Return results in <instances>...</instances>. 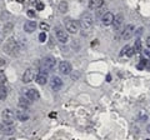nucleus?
Returning a JSON list of instances; mask_svg holds the SVG:
<instances>
[{"mask_svg":"<svg viewBox=\"0 0 150 140\" xmlns=\"http://www.w3.org/2000/svg\"><path fill=\"white\" fill-rule=\"evenodd\" d=\"M79 25H80L81 29L84 30H89L93 26V16L90 14H84L79 20Z\"/></svg>","mask_w":150,"mask_h":140,"instance_id":"nucleus-2","label":"nucleus"},{"mask_svg":"<svg viewBox=\"0 0 150 140\" xmlns=\"http://www.w3.org/2000/svg\"><path fill=\"white\" fill-rule=\"evenodd\" d=\"M55 63H56V60L53 57H46V58L43 59V62H41V64H43V69H45L46 71H49V70L54 69Z\"/></svg>","mask_w":150,"mask_h":140,"instance_id":"nucleus-5","label":"nucleus"},{"mask_svg":"<svg viewBox=\"0 0 150 140\" xmlns=\"http://www.w3.org/2000/svg\"><path fill=\"white\" fill-rule=\"evenodd\" d=\"M16 118L20 121H26V120H29V114L25 113L24 110H19L16 111Z\"/></svg>","mask_w":150,"mask_h":140,"instance_id":"nucleus-18","label":"nucleus"},{"mask_svg":"<svg viewBox=\"0 0 150 140\" xmlns=\"http://www.w3.org/2000/svg\"><path fill=\"white\" fill-rule=\"evenodd\" d=\"M39 40H40V43H45V40H46V34H45V31L40 33V35H39Z\"/></svg>","mask_w":150,"mask_h":140,"instance_id":"nucleus-27","label":"nucleus"},{"mask_svg":"<svg viewBox=\"0 0 150 140\" xmlns=\"http://www.w3.org/2000/svg\"><path fill=\"white\" fill-rule=\"evenodd\" d=\"M50 116H51V118H54V116H56V114H55V113H51Z\"/></svg>","mask_w":150,"mask_h":140,"instance_id":"nucleus-36","label":"nucleus"},{"mask_svg":"<svg viewBox=\"0 0 150 140\" xmlns=\"http://www.w3.org/2000/svg\"><path fill=\"white\" fill-rule=\"evenodd\" d=\"M34 70L33 69H26L25 70V73H24V75H23V81L24 83H30L34 80Z\"/></svg>","mask_w":150,"mask_h":140,"instance_id":"nucleus-13","label":"nucleus"},{"mask_svg":"<svg viewBox=\"0 0 150 140\" xmlns=\"http://www.w3.org/2000/svg\"><path fill=\"white\" fill-rule=\"evenodd\" d=\"M130 48L129 45H125L123 49H121V53H120V55H124V54H126V51H128V49Z\"/></svg>","mask_w":150,"mask_h":140,"instance_id":"nucleus-29","label":"nucleus"},{"mask_svg":"<svg viewBox=\"0 0 150 140\" xmlns=\"http://www.w3.org/2000/svg\"><path fill=\"white\" fill-rule=\"evenodd\" d=\"M29 105H30V99L29 98H23L21 96L20 99H19V106L26 109V108H29Z\"/></svg>","mask_w":150,"mask_h":140,"instance_id":"nucleus-19","label":"nucleus"},{"mask_svg":"<svg viewBox=\"0 0 150 140\" xmlns=\"http://www.w3.org/2000/svg\"><path fill=\"white\" fill-rule=\"evenodd\" d=\"M16 1H19V3H23V1H24V0H16Z\"/></svg>","mask_w":150,"mask_h":140,"instance_id":"nucleus-37","label":"nucleus"},{"mask_svg":"<svg viewBox=\"0 0 150 140\" xmlns=\"http://www.w3.org/2000/svg\"><path fill=\"white\" fill-rule=\"evenodd\" d=\"M142 48H143L142 40L137 39V40H135V44H134V50H135V53H139V51H142Z\"/></svg>","mask_w":150,"mask_h":140,"instance_id":"nucleus-21","label":"nucleus"},{"mask_svg":"<svg viewBox=\"0 0 150 140\" xmlns=\"http://www.w3.org/2000/svg\"><path fill=\"white\" fill-rule=\"evenodd\" d=\"M134 53H135L134 48H129V49H128V51H126V55H128V57H131V55H133Z\"/></svg>","mask_w":150,"mask_h":140,"instance_id":"nucleus-28","label":"nucleus"},{"mask_svg":"<svg viewBox=\"0 0 150 140\" xmlns=\"http://www.w3.org/2000/svg\"><path fill=\"white\" fill-rule=\"evenodd\" d=\"M0 140H3V139H0Z\"/></svg>","mask_w":150,"mask_h":140,"instance_id":"nucleus-40","label":"nucleus"},{"mask_svg":"<svg viewBox=\"0 0 150 140\" xmlns=\"http://www.w3.org/2000/svg\"><path fill=\"white\" fill-rule=\"evenodd\" d=\"M146 46L150 49V36H148V38H146Z\"/></svg>","mask_w":150,"mask_h":140,"instance_id":"nucleus-31","label":"nucleus"},{"mask_svg":"<svg viewBox=\"0 0 150 140\" xmlns=\"http://www.w3.org/2000/svg\"><path fill=\"white\" fill-rule=\"evenodd\" d=\"M134 33H135V26L133 24H128L125 26V29L123 30V33H121V39L129 40L134 35Z\"/></svg>","mask_w":150,"mask_h":140,"instance_id":"nucleus-4","label":"nucleus"},{"mask_svg":"<svg viewBox=\"0 0 150 140\" xmlns=\"http://www.w3.org/2000/svg\"><path fill=\"white\" fill-rule=\"evenodd\" d=\"M59 71L63 74V75H69L70 73H71V65H70V63L68 62H62L59 64Z\"/></svg>","mask_w":150,"mask_h":140,"instance_id":"nucleus-8","label":"nucleus"},{"mask_svg":"<svg viewBox=\"0 0 150 140\" xmlns=\"http://www.w3.org/2000/svg\"><path fill=\"white\" fill-rule=\"evenodd\" d=\"M28 15H29L30 18H34V16H35V11H33V10H29V11H28Z\"/></svg>","mask_w":150,"mask_h":140,"instance_id":"nucleus-30","label":"nucleus"},{"mask_svg":"<svg viewBox=\"0 0 150 140\" xmlns=\"http://www.w3.org/2000/svg\"><path fill=\"white\" fill-rule=\"evenodd\" d=\"M4 50H5L9 55H11V57H14V55H18V53H19V45L16 43V40H14L13 38L8 39L5 46H4Z\"/></svg>","mask_w":150,"mask_h":140,"instance_id":"nucleus-1","label":"nucleus"},{"mask_svg":"<svg viewBox=\"0 0 150 140\" xmlns=\"http://www.w3.org/2000/svg\"><path fill=\"white\" fill-rule=\"evenodd\" d=\"M3 64H5V62H4V60H3L1 58H0V65H3Z\"/></svg>","mask_w":150,"mask_h":140,"instance_id":"nucleus-33","label":"nucleus"},{"mask_svg":"<svg viewBox=\"0 0 150 140\" xmlns=\"http://www.w3.org/2000/svg\"><path fill=\"white\" fill-rule=\"evenodd\" d=\"M13 28H14V25L11 24V23H8V24L4 25V28H3V33H4V34H9V33L13 30Z\"/></svg>","mask_w":150,"mask_h":140,"instance_id":"nucleus-22","label":"nucleus"},{"mask_svg":"<svg viewBox=\"0 0 150 140\" xmlns=\"http://www.w3.org/2000/svg\"><path fill=\"white\" fill-rule=\"evenodd\" d=\"M65 28H67V30L70 34H76L78 29H79V23H76L75 20H71V19H67L65 20Z\"/></svg>","mask_w":150,"mask_h":140,"instance_id":"nucleus-3","label":"nucleus"},{"mask_svg":"<svg viewBox=\"0 0 150 140\" xmlns=\"http://www.w3.org/2000/svg\"><path fill=\"white\" fill-rule=\"evenodd\" d=\"M145 140H150V139H145Z\"/></svg>","mask_w":150,"mask_h":140,"instance_id":"nucleus-39","label":"nucleus"},{"mask_svg":"<svg viewBox=\"0 0 150 140\" xmlns=\"http://www.w3.org/2000/svg\"><path fill=\"white\" fill-rule=\"evenodd\" d=\"M106 79H108V81H111V76H110V75H108Z\"/></svg>","mask_w":150,"mask_h":140,"instance_id":"nucleus-35","label":"nucleus"},{"mask_svg":"<svg viewBox=\"0 0 150 140\" xmlns=\"http://www.w3.org/2000/svg\"><path fill=\"white\" fill-rule=\"evenodd\" d=\"M3 119H4V123L5 124H13L14 119H15V114H14L13 110L5 109L3 111Z\"/></svg>","mask_w":150,"mask_h":140,"instance_id":"nucleus-6","label":"nucleus"},{"mask_svg":"<svg viewBox=\"0 0 150 140\" xmlns=\"http://www.w3.org/2000/svg\"><path fill=\"white\" fill-rule=\"evenodd\" d=\"M123 20H124V18L121 14H118V15H115L114 16V21H112V25H114V29L115 30H119L120 29V26L123 25Z\"/></svg>","mask_w":150,"mask_h":140,"instance_id":"nucleus-15","label":"nucleus"},{"mask_svg":"<svg viewBox=\"0 0 150 140\" xmlns=\"http://www.w3.org/2000/svg\"><path fill=\"white\" fill-rule=\"evenodd\" d=\"M5 81H6V75H5V73H4L3 70H0V85L5 84Z\"/></svg>","mask_w":150,"mask_h":140,"instance_id":"nucleus-25","label":"nucleus"},{"mask_svg":"<svg viewBox=\"0 0 150 140\" xmlns=\"http://www.w3.org/2000/svg\"><path fill=\"white\" fill-rule=\"evenodd\" d=\"M35 29H36V23L34 20H28L24 24V30L26 33H33L35 31Z\"/></svg>","mask_w":150,"mask_h":140,"instance_id":"nucleus-16","label":"nucleus"},{"mask_svg":"<svg viewBox=\"0 0 150 140\" xmlns=\"http://www.w3.org/2000/svg\"><path fill=\"white\" fill-rule=\"evenodd\" d=\"M146 132H148V133H149V134H150V124H149V125H148V128H146Z\"/></svg>","mask_w":150,"mask_h":140,"instance_id":"nucleus-34","label":"nucleus"},{"mask_svg":"<svg viewBox=\"0 0 150 140\" xmlns=\"http://www.w3.org/2000/svg\"><path fill=\"white\" fill-rule=\"evenodd\" d=\"M59 11L60 13H67L68 11V3L67 1H62L59 4Z\"/></svg>","mask_w":150,"mask_h":140,"instance_id":"nucleus-23","label":"nucleus"},{"mask_svg":"<svg viewBox=\"0 0 150 140\" xmlns=\"http://www.w3.org/2000/svg\"><path fill=\"white\" fill-rule=\"evenodd\" d=\"M3 35H4V33H0V43H1V40H3Z\"/></svg>","mask_w":150,"mask_h":140,"instance_id":"nucleus-32","label":"nucleus"},{"mask_svg":"<svg viewBox=\"0 0 150 140\" xmlns=\"http://www.w3.org/2000/svg\"><path fill=\"white\" fill-rule=\"evenodd\" d=\"M56 38H58V40L60 41V43H68L69 41V35L65 33L64 30H62V29H56Z\"/></svg>","mask_w":150,"mask_h":140,"instance_id":"nucleus-9","label":"nucleus"},{"mask_svg":"<svg viewBox=\"0 0 150 140\" xmlns=\"http://www.w3.org/2000/svg\"><path fill=\"white\" fill-rule=\"evenodd\" d=\"M0 133L5 134V135H13L15 133V128L11 124H0Z\"/></svg>","mask_w":150,"mask_h":140,"instance_id":"nucleus-7","label":"nucleus"},{"mask_svg":"<svg viewBox=\"0 0 150 140\" xmlns=\"http://www.w3.org/2000/svg\"><path fill=\"white\" fill-rule=\"evenodd\" d=\"M112 21H114V14H111V13H105L104 16L101 18V24L105 26L111 25Z\"/></svg>","mask_w":150,"mask_h":140,"instance_id":"nucleus-10","label":"nucleus"},{"mask_svg":"<svg viewBox=\"0 0 150 140\" xmlns=\"http://www.w3.org/2000/svg\"><path fill=\"white\" fill-rule=\"evenodd\" d=\"M35 81H36L38 84H40V85H45V84L48 83V73L40 71V73L36 75V78H35Z\"/></svg>","mask_w":150,"mask_h":140,"instance_id":"nucleus-12","label":"nucleus"},{"mask_svg":"<svg viewBox=\"0 0 150 140\" xmlns=\"http://www.w3.org/2000/svg\"><path fill=\"white\" fill-rule=\"evenodd\" d=\"M6 96H8V89L4 85H0V99L5 100Z\"/></svg>","mask_w":150,"mask_h":140,"instance_id":"nucleus-20","label":"nucleus"},{"mask_svg":"<svg viewBox=\"0 0 150 140\" xmlns=\"http://www.w3.org/2000/svg\"><path fill=\"white\" fill-rule=\"evenodd\" d=\"M8 140H15V139H13V138H10V139H8Z\"/></svg>","mask_w":150,"mask_h":140,"instance_id":"nucleus-38","label":"nucleus"},{"mask_svg":"<svg viewBox=\"0 0 150 140\" xmlns=\"http://www.w3.org/2000/svg\"><path fill=\"white\" fill-rule=\"evenodd\" d=\"M25 96L29 98L30 100H38L40 98V94H39V91L35 89H28L25 93Z\"/></svg>","mask_w":150,"mask_h":140,"instance_id":"nucleus-14","label":"nucleus"},{"mask_svg":"<svg viewBox=\"0 0 150 140\" xmlns=\"http://www.w3.org/2000/svg\"><path fill=\"white\" fill-rule=\"evenodd\" d=\"M33 4L36 5V10H43L44 9V4L40 1V0H33Z\"/></svg>","mask_w":150,"mask_h":140,"instance_id":"nucleus-24","label":"nucleus"},{"mask_svg":"<svg viewBox=\"0 0 150 140\" xmlns=\"http://www.w3.org/2000/svg\"><path fill=\"white\" fill-rule=\"evenodd\" d=\"M40 29L43 31H48L50 29V25L46 24V23H41V24H40Z\"/></svg>","mask_w":150,"mask_h":140,"instance_id":"nucleus-26","label":"nucleus"},{"mask_svg":"<svg viewBox=\"0 0 150 140\" xmlns=\"http://www.w3.org/2000/svg\"><path fill=\"white\" fill-rule=\"evenodd\" d=\"M50 85H51V89L53 90H59L60 88L63 86V80L59 76H54L50 81Z\"/></svg>","mask_w":150,"mask_h":140,"instance_id":"nucleus-11","label":"nucleus"},{"mask_svg":"<svg viewBox=\"0 0 150 140\" xmlns=\"http://www.w3.org/2000/svg\"><path fill=\"white\" fill-rule=\"evenodd\" d=\"M103 4H104V0H90V1H89V8H90L91 10H95V9L101 8Z\"/></svg>","mask_w":150,"mask_h":140,"instance_id":"nucleus-17","label":"nucleus"}]
</instances>
